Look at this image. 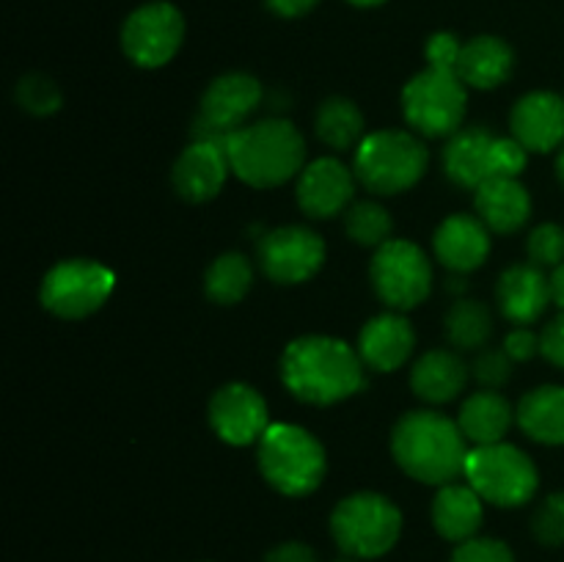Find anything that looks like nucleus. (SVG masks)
<instances>
[{"label": "nucleus", "mask_w": 564, "mask_h": 562, "mask_svg": "<svg viewBox=\"0 0 564 562\" xmlns=\"http://www.w3.org/2000/svg\"><path fill=\"white\" fill-rule=\"evenodd\" d=\"M281 380L312 406H334L367 386L364 358L336 336H297L281 356Z\"/></svg>", "instance_id": "nucleus-1"}, {"label": "nucleus", "mask_w": 564, "mask_h": 562, "mask_svg": "<svg viewBox=\"0 0 564 562\" xmlns=\"http://www.w3.org/2000/svg\"><path fill=\"white\" fill-rule=\"evenodd\" d=\"M460 424L438 411H408L391 430V455L405 474L427 485H449L468 457Z\"/></svg>", "instance_id": "nucleus-2"}, {"label": "nucleus", "mask_w": 564, "mask_h": 562, "mask_svg": "<svg viewBox=\"0 0 564 562\" xmlns=\"http://www.w3.org/2000/svg\"><path fill=\"white\" fill-rule=\"evenodd\" d=\"M231 174L251 187H279L303 171L306 143L286 119H262L226 136Z\"/></svg>", "instance_id": "nucleus-3"}, {"label": "nucleus", "mask_w": 564, "mask_h": 562, "mask_svg": "<svg viewBox=\"0 0 564 562\" xmlns=\"http://www.w3.org/2000/svg\"><path fill=\"white\" fill-rule=\"evenodd\" d=\"M259 472L284 496H308L325 477V450L317 435L297 424H270L259 439Z\"/></svg>", "instance_id": "nucleus-4"}, {"label": "nucleus", "mask_w": 564, "mask_h": 562, "mask_svg": "<svg viewBox=\"0 0 564 562\" xmlns=\"http://www.w3.org/2000/svg\"><path fill=\"white\" fill-rule=\"evenodd\" d=\"M427 147L413 132L378 130L358 143L352 171L369 193L394 196L416 185L427 171Z\"/></svg>", "instance_id": "nucleus-5"}, {"label": "nucleus", "mask_w": 564, "mask_h": 562, "mask_svg": "<svg viewBox=\"0 0 564 562\" xmlns=\"http://www.w3.org/2000/svg\"><path fill=\"white\" fill-rule=\"evenodd\" d=\"M330 532L347 556L375 560L391 551L402 532L400 507L383 494L361 490L345 496L330 512Z\"/></svg>", "instance_id": "nucleus-6"}, {"label": "nucleus", "mask_w": 564, "mask_h": 562, "mask_svg": "<svg viewBox=\"0 0 564 562\" xmlns=\"http://www.w3.org/2000/svg\"><path fill=\"white\" fill-rule=\"evenodd\" d=\"M468 485L496 507H521L538 490L540 477L532 457L516 444H485L468 450L466 457Z\"/></svg>", "instance_id": "nucleus-7"}, {"label": "nucleus", "mask_w": 564, "mask_h": 562, "mask_svg": "<svg viewBox=\"0 0 564 562\" xmlns=\"http://www.w3.org/2000/svg\"><path fill=\"white\" fill-rule=\"evenodd\" d=\"M527 154L516 138H499L485 127H468L449 136L444 149V171L457 187L477 191L490 176L521 174Z\"/></svg>", "instance_id": "nucleus-8"}, {"label": "nucleus", "mask_w": 564, "mask_h": 562, "mask_svg": "<svg viewBox=\"0 0 564 562\" xmlns=\"http://www.w3.org/2000/svg\"><path fill=\"white\" fill-rule=\"evenodd\" d=\"M466 83L455 69L427 66L402 88V114L422 136H455L466 116Z\"/></svg>", "instance_id": "nucleus-9"}, {"label": "nucleus", "mask_w": 564, "mask_h": 562, "mask_svg": "<svg viewBox=\"0 0 564 562\" xmlns=\"http://www.w3.org/2000/svg\"><path fill=\"white\" fill-rule=\"evenodd\" d=\"M369 275L380 301L394 312L416 309L433 290V264L427 253L416 242L400 237H391L375 251Z\"/></svg>", "instance_id": "nucleus-10"}, {"label": "nucleus", "mask_w": 564, "mask_h": 562, "mask_svg": "<svg viewBox=\"0 0 564 562\" xmlns=\"http://www.w3.org/2000/svg\"><path fill=\"white\" fill-rule=\"evenodd\" d=\"M113 273L94 259H64L44 273L39 301L61 320H80L97 312L113 292Z\"/></svg>", "instance_id": "nucleus-11"}, {"label": "nucleus", "mask_w": 564, "mask_h": 562, "mask_svg": "<svg viewBox=\"0 0 564 562\" xmlns=\"http://www.w3.org/2000/svg\"><path fill=\"white\" fill-rule=\"evenodd\" d=\"M185 42V17L169 0H152L130 11L121 25V50L143 69L165 66Z\"/></svg>", "instance_id": "nucleus-12"}, {"label": "nucleus", "mask_w": 564, "mask_h": 562, "mask_svg": "<svg viewBox=\"0 0 564 562\" xmlns=\"http://www.w3.org/2000/svg\"><path fill=\"white\" fill-rule=\"evenodd\" d=\"M262 83L248 72L218 75L204 91L198 116L193 121V138L202 141H226V136L246 127L248 116L262 102Z\"/></svg>", "instance_id": "nucleus-13"}, {"label": "nucleus", "mask_w": 564, "mask_h": 562, "mask_svg": "<svg viewBox=\"0 0 564 562\" xmlns=\"http://www.w3.org/2000/svg\"><path fill=\"white\" fill-rule=\"evenodd\" d=\"M325 262V240L308 226H279L259 240V268L275 284H301Z\"/></svg>", "instance_id": "nucleus-14"}, {"label": "nucleus", "mask_w": 564, "mask_h": 562, "mask_svg": "<svg viewBox=\"0 0 564 562\" xmlns=\"http://www.w3.org/2000/svg\"><path fill=\"white\" fill-rule=\"evenodd\" d=\"M209 424L226 444L248 446L268 433V402L253 386L226 383L209 400Z\"/></svg>", "instance_id": "nucleus-15"}, {"label": "nucleus", "mask_w": 564, "mask_h": 562, "mask_svg": "<svg viewBox=\"0 0 564 562\" xmlns=\"http://www.w3.org/2000/svg\"><path fill=\"white\" fill-rule=\"evenodd\" d=\"M297 204L308 218H334L350 209L356 193V171L336 158H317L297 176Z\"/></svg>", "instance_id": "nucleus-16"}, {"label": "nucleus", "mask_w": 564, "mask_h": 562, "mask_svg": "<svg viewBox=\"0 0 564 562\" xmlns=\"http://www.w3.org/2000/svg\"><path fill=\"white\" fill-rule=\"evenodd\" d=\"M229 171L231 165L224 143L193 138L191 147L182 149V154L176 158L171 180H174V191L185 202L202 204L218 196Z\"/></svg>", "instance_id": "nucleus-17"}, {"label": "nucleus", "mask_w": 564, "mask_h": 562, "mask_svg": "<svg viewBox=\"0 0 564 562\" xmlns=\"http://www.w3.org/2000/svg\"><path fill=\"white\" fill-rule=\"evenodd\" d=\"M510 127L527 152H551L564 141V99L554 91L527 94L512 108Z\"/></svg>", "instance_id": "nucleus-18"}, {"label": "nucleus", "mask_w": 564, "mask_h": 562, "mask_svg": "<svg viewBox=\"0 0 564 562\" xmlns=\"http://www.w3.org/2000/svg\"><path fill=\"white\" fill-rule=\"evenodd\" d=\"M496 301H499L501 314L516 325H529L543 317L551 298V279L543 268L527 262L512 264L499 275L496 284Z\"/></svg>", "instance_id": "nucleus-19"}, {"label": "nucleus", "mask_w": 564, "mask_h": 562, "mask_svg": "<svg viewBox=\"0 0 564 562\" xmlns=\"http://www.w3.org/2000/svg\"><path fill=\"white\" fill-rule=\"evenodd\" d=\"M433 248L444 268L455 270V273H471L488 259L490 229L479 215H449L435 229Z\"/></svg>", "instance_id": "nucleus-20"}, {"label": "nucleus", "mask_w": 564, "mask_h": 562, "mask_svg": "<svg viewBox=\"0 0 564 562\" xmlns=\"http://www.w3.org/2000/svg\"><path fill=\"white\" fill-rule=\"evenodd\" d=\"M416 334L400 312H383L369 320L358 334V356L378 372H391L411 358Z\"/></svg>", "instance_id": "nucleus-21"}, {"label": "nucleus", "mask_w": 564, "mask_h": 562, "mask_svg": "<svg viewBox=\"0 0 564 562\" xmlns=\"http://www.w3.org/2000/svg\"><path fill=\"white\" fill-rule=\"evenodd\" d=\"M477 215L490 231L510 235L518 231L532 215V198L518 176H490L474 191Z\"/></svg>", "instance_id": "nucleus-22"}, {"label": "nucleus", "mask_w": 564, "mask_h": 562, "mask_svg": "<svg viewBox=\"0 0 564 562\" xmlns=\"http://www.w3.org/2000/svg\"><path fill=\"white\" fill-rule=\"evenodd\" d=\"M516 53L510 44L499 36H474L463 44L457 75L471 88H496L512 75Z\"/></svg>", "instance_id": "nucleus-23"}, {"label": "nucleus", "mask_w": 564, "mask_h": 562, "mask_svg": "<svg viewBox=\"0 0 564 562\" xmlns=\"http://www.w3.org/2000/svg\"><path fill=\"white\" fill-rule=\"evenodd\" d=\"M468 380V367L463 364V358L452 350H427L411 369V389L413 395L422 397V400L435 402H449L466 389Z\"/></svg>", "instance_id": "nucleus-24"}, {"label": "nucleus", "mask_w": 564, "mask_h": 562, "mask_svg": "<svg viewBox=\"0 0 564 562\" xmlns=\"http://www.w3.org/2000/svg\"><path fill=\"white\" fill-rule=\"evenodd\" d=\"M482 496L471 485H441L433 499V523L441 538L463 543L468 538H477L482 527Z\"/></svg>", "instance_id": "nucleus-25"}, {"label": "nucleus", "mask_w": 564, "mask_h": 562, "mask_svg": "<svg viewBox=\"0 0 564 562\" xmlns=\"http://www.w3.org/2000/svg\"><path fill=\"white\" fill-rule=\"evenodd\" d=\"M457 424H460L463 435L477 446L499 444L512 424V406L507 402V397H501L494 389L474 391L463 402Z\"/></svg>", "instance_id": "nucleus-26"}, {"label": "nucleus", "mask_w": 564, "mask_h": 562, "mask_svg": "<svg viewBox=\"0 0 564 562\" xmlns=\"http://www.w3.org/2000/svg\"><path fill=\"white\" fill-rule=\"evenodd\" d=\"M518 424L540 444H564V386H540L518 402Z\"/></svg>", "instance_id": "nucleus-27"}, {"label": "nucleus", "mask_w": 564, "mask_h": 562, "mask_svg": "<svg viewBox=\"0 0 564 562\" xmlns=\"http://www.w3.org/2000/svg\"><path fill=\"white\" fill-rule=\"evenodd\" d=\"M314 130L325 147L336 152H347L364 141V114L358 105L347 97H328L317 108L314 116Z\"/></svg>", "instance_id": "nucleus-28"}, {"label": "nucleus", "mask_w": 564, "mask_h": 562, "mask_svg": "<svg viewBox=\"0 0 564 562\" xmlns=\"http://www.w3.org/2000/svg\"><path fill=\"white\" fill-rule=\"evenodd\" d=\"M253 284V268L242 253H220L204 275V290L213 303L231 306L242 301Z\"/></svg>", "instance_id": "nucleus-29"}, {"label": "nucleus", "mask_w": 564, "mask_h": 562, "mask_svg": "<svg viewBox=\"0 0 564 562\" xmlns=\"http://www.w3.org/2000/svg\"><path fill=\"white\" fill-rule=\"evenodd\" d=\"M444 325L446 339L460 350H479L494 334V317H490L488 306L479 301H468V298L452 303Z\"/></svg>", "instance_id": "nucleus-30"}, {"label": "nucleus", "mask_w": 564, "mask_h": 562, "mask_svg": "<svg viewBox=\"0 0 564 562\" xmlns=\"http://www.w3.org/2000/svg\"><path fill=\"white\" fill-rule=\"evenodd\" d=\"M345 229L358 246L380 248L391 240V215L383 204L378 202H356L345 213Z\"/></svg>", "instance_id": "nucleus-31"}, {"label": "nucleus", "mask_w": 564, "mask_h": 562, "mask_svg": "<svg viewBox=\"0 0 564 562\" xmlns=\"http://www.w3.org/2000/svg\"><path fill=\"white\" fill-rule=\"evenodd\" d=\"M17 102L36 116L55 114L61 108V88L44 75H25L17 83Z\"/></svg>", "instance_id": "nucleus-32"}, {"label": "nucleus", "mask_w": 564, "mask_h": 562, "mask_svg": "<svg viewBox=\"0 0 564 562\" xmlns=\"http://www.w3.org/2000/svg\"><path fill=\"white\" fill-rule=\"evenodd\" d=\"M529 262L538 268H560L564 262V229L556 224H543L527 240Z\"/></svg>", "instance_id": "nucleus-33"}, {"label": "nucleus", "mask_w": 564, "mask_h": 562, "mask_svg": "<svg viewBox=\"0 0 564 562\" xmlns=\"http://www.w3.org/2000/svg\"><path fill=\"white\" fill-rule=\"evenodd\" d=\"M534 538L545 545L564 543V494H551L532 518Z\"/></svg>", "instance_id": "nucleus-34"}, {"label": "nucleus", "mask_w": 564, "mask_h": 562, "mask_svg": "<svg viewBox=\"0 0 564 562\" xmlns=\"http://www.w3.org/2000/svg\"><path fill=\"white\" fill-rule=\"evenodd\" d=\"M452 562H516V556L505 540L468 538L457 545Z\"/></svg>", "instance_id": "nucleus-35"}, {"label": "nucleus", "mask_w": 564, "mask_h": 562, "mask_svg": "<svg viewBox=\"0 0 564 562\" xmlns=\"http://www.w3.org/2000/svg\"><path fill=\"white\" fill-rule=\"evenodd\" d=\"M474 378H477V383L482 386V389H499V386H505L507 380H510L512 375V358L507 356V350L501 347V350H482L477 356V361H474L471 367Z\"/></svg>", "instance_id": "nucleus-36"}, {"label": "nucleus", "mask_w": 564, "mask_h": 562, "mask_svg": "<svg viewBox=\"0 0 564 562\" xmlns=\"http://www.w3.org/2000/svg\"><path fill=\"white\" fill-rule=\"evenodd\" d=\"M463 42L449 31H438L427 39V47H424V55H427V66H441V69H455L457 61H460Z\"/></svg>", "instance_id": "nucleus-37"}, {"label": "nucleus", "mask_w": 564, "mask_h": 562, "mask_svg": "<svg viewBox=\"0 0 564 562\" xmlns=\"http://www.w3.org/2000/svg\"><path fill=\"white\" fill-rule=\"evenodd\" d=\"M540 353H543L551 364L564 369V309L560 317L551 320L543 328V334H540Z\"/></svg>", "instance_id": "nucleus-38"}, {"label": "nucleus", "mask_w": 564, "mask_h": 562, "mask_svg": "<svg viewBox=\"0 0 564 562\" xmlns=\"http://www.w3.org/2000/svg\"><path fill=\"white\" fill-rule=\"evenodd\" d=\"M505 350L512 361H527L534 353H540V336L529 328H512L505 339Z\"/></svg>", "instance_id": "nucleus-39"}, {"label": "nucleus", "mask_w": 564, "mask_h": 562, "mask_svg": "<svg viewBox=\"0 0 564 562\" xmlns=\"http://www.w3.org/2000/svg\"><path fill=\"white\" fill-rule=\"evenodd\" d=\"M264 562H317V554L306 543L290 540V543H279L275 549H270Z\"/></svg>", "instance_id": "nucleus-40"}, {"label": "nucleus", "mask_w": 564, "mask_h": 562, "mask_svg": "<svg viewBox=\"0 0 564 562\" xmlns=\"http://www.w3.org/2000/svg\"><path fill=\"white\" fill-rule=\"evenodd\" d=\"M264 6H268L275 17L297 20V17H306L308 11L317 9L319 0H264Z\"/></svg>", "instance_id": "nucleus-41"}, {"label": "nucleus", "mask_w": 564, "mask_h": 562, "mask_svg": "<svg viewBox=\"0 0 564 562\" xmlns=\"http://www.w3.org/2000/svg\"><path fill=\"white\" fill-rule=\"evenodd\" d=\"M551 298H554L556 306L564 309V262L551 273Z\"/></svg>", "instance_id": "nucleus-42"}, {"label": "nucleus", "mask_w": 564, "mask_h": 562, "mask_svg": "<svg viewBox=\"0 0 564 562\" xmlns=\"http://www.w3.org/2000/svg\"><path fill=\"white\" fill-rule=\"evenodd\" d=\"M350 6H358V9H375V6H383L386 0H347Z\"/></svg>", "instance_id": "nucleus-43"}, {"label": "nucleus", "mask_w": 564, "mask_h": 562, "mask_svg": "<svg viewBox=\"0 0 564 562\" xmlns=\"http://www.w3.org/2000/svg\"><path fill=\"white\" fill-rule=\"evenodd\" d=\"M556 174H560V180H562V185H564V147H562L560 158H556Z\"/></svg>", "instance_id": "nucleus-44"}, {"label": "nucleus", "mask_w": 564, "mask_h": 562, "mask_svg": "<svg viewBox=\"0 0 564 562\" xmlns=\"http://www.w3.org/2000/svg\"><path fill=\"white\" fill-rule=\"evenodd\" d=\"M336 562H356V556H341V560H336Z\"/></svg>", "instance_id": "nucleus-45"}]
</instances>
